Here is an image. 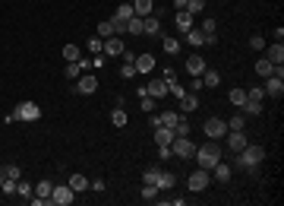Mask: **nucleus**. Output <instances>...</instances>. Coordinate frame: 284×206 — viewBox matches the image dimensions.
<instances>
[{"mask_svg":"<svg viewBox=\"0 0 284 206\" xmlns=\"http://www.w3.org/2000/svg\"><path fill=\"white\" fill-rule=\"evenodd\" d=\"M193 156H196V162H199V168H208V171H212L215 165L221 162V146L215 143V139H208L205 146H196Z\"/></svg>","mask_w":284,"mask_h":206,"instance_id":"obj_1","label":"nucleus"},{"mask_svg":"<svg viewBox=\"0 0 284 206\" xmlns=\"http://www.w3.org/2000/svg\"><path fill=\"white\" fill-rule=\"evenodd\" d=\"M41 117V108H38V102H19L16 108L6 114V121H38Z\"/></svg>","mask_w":284,"mask_h":206,"instance_id":"obj_2","label":"nucleus"},{"mask_svg":"<svg viewBox=\"0 0 284 206\" xmlns=\"http://www.w3.org/2000/svg\"><path fill=\"white\" fill-rule=\"evenodd\" d=\"M262 159H265V149L246 143L240 149V156H237V165H240V168H256V165H262Z\"/></svg>","mask_w":284,"mask_h":206,"instance_id":"obj_3","label":"nucleus"},{"mask_svg":"<svg viewBox=\"0 0 284 206\" xmlns=\"http://www.w3.org/2000/svg\"><path fill=\"white\" fill-rule=\"evenodd\" d=\"M73 197H76V190H73L70 184H54V190H51V203L54 206H70Z\"/></svg>","mask_w":284,"mask_h":206,"instance_id":"obj_4","label":"nucleus"},{"mask_svg":"<svg viewBox=\"0 0 284 206\" xmlns=\"http://www.w3.org/2000/svg\"><path fill=\"white\" fill-rule=\"evenodd\" d=\"M171 152H174L177 159H189V156L196 152V143H193L189 137H174V143H171Z\"/></svg>","mask_w":284,"mask_h":206,"instance_id":"obj_5","label":"nucleus"},{"mask_svg":"<svg viewBox=\"0 0 284 206\" xmlns=\"http://www.w3.org/2000/svg\"><path fill=\"white\" fill-rule=\"evenodd\" d=\"M208 184H212V175H208V168H199V171H193V175H189L186 187L193 190V194H199V190H205Z\"/></svg>","mask_w":284,"mask_h":206,"instance_id":"obj_6","label":"nucleus"},{"mask_svg":"<svg viewBox=\"0 0 284 206\" xmlns=\"http://www.w3.org/2000/svg\"><path fill=\"white\" fill-rule=\"evenodd\" d=\"M202 130H205L208 139H221L227 134V121H221V117H208V121L202 124Z\"/></svg>","mask_w":284,"mask_h":206,"instance_id":"obj_7","label":"nucleus"},{"mask_svg":"<svg viewBox=\"0 0 284 206\" xmlns=\"http://www.w3.org/2000/svg\"><path fill=\"white\" fill-rule=\"evenodd\" d=\"M262 89H265V98H281V92H284V76H268L265 79V86H262Z\"/></svg>","mask_w":284,"mask_h":206,"instance_id":"obj_8","label":"nucleus"},{"mask_svg":"<svg viewBox=\"0 0 284 206\" xmlns=\"http://www.w3.org/2000/svg\"><path fill=\"white\" fill-rule=\"evenodd\" d=\"M123 38L120 35H111V38H104V57H120L123 54Z\"/></svg>","mask_w":284,"mask_h":206,"instance_id":"obj_9","label":"nucleus"},{"mask_svg":"<svg viewBox=\"0 0 284 206\" xmlns=\"http://www.w3.org/2000/svg\"><path fill=\"white\" fill-rule=\"evenodd\" d=\"M145 92H148L152 98H164V95H167V79H164V76H152V83L145 86Z\"/></svg>","mask_w":284,"mask_h":206,"instance_id":"obj_10","label":"nucleus"},{"mask_svg":"<svg viewBox=\"0 0 284 206\" xmlns=\"http://www.w3.org/2000/svg\"><path fill=\"white\" fill-rule=\"evenodd\" d=\"M95 89H98V76H79L76 79V92H79V95H92Z\"/></svg>","mask_w":284,"mask_h":206,"instance_id":"obj_11","label":"nucleus"},{"mask_svg":"<svg viewBox=\"0 0 284 206\" xmlns=\"http://www.w3.org/2000/svg\"><path fill=\"white\" fill-rule=\"evenodd\" d=\"M265 61L272 64V67H281V64H284V45L281 42H275L272 48L265 51Z\"/></svg>","mask_w":284,"mask_h":206,"instance_id":"obj_12","label":"nucleus"},{"mask_svg":"<svg viewBox=\"0 0 284 206\" xmlns=\"http://www.w3.org/2000/svg\"><path fill=\"white\" fill-rule=\"evenodd\" d=\"M177 102H180V114H189V111L199 108V98H196V92H183Z\"/></svg>","mask_w":284,"mask_h":206,"instance_id":"obj_13","label":"nucleus"},{"mask_svg":"<svg viewBox=\"0 0 284 206\" xmlns=\"http://www.w3.org/2000/svg\"><path fill=\"white\" fill-rule=\"evenodd\" d=\"M133 67H136V73H142V76H145V73L155 70V57H152V54H136Z\"/></svg>","mask_w":284,"mask_h":206,"instance_id":"obj_14","label":"nucleus"},{"mask_svg":"<svg viewBox=\"0 0 284 206\" xmlns=\"http://www.w3.org/2000/svg\"><path fill=\"white\" fill-rule=\"evenodd\" d=\"M202 70H205V61H202V54H189V57H186V73H193V76H202Z\"/></svg>","mask_w":284,"mask_h":206,"instance_id":"obj_15","label":"nucleus"},{"mask_svg":"<svg viewBox=\"0 0 284 206\" xmlns=\"http://www.w3.org/2000/svg\"><path fill=\"white\" fill-rule=\"evenodd\" d=\"M243 146H246V134H243V130H231V137H227V149L240 152Z\"/></svg>","mask_w":284,"mask_h":206,"instance_id":"obj_16","label":"nucleus"},{"mask_svg":"<svg viewBox=\"0 0 284 206\" xmlns=\"http://www.w3.org/2000/svg\"><path fill=\"white\" fill-rule=\"evenodd\" d=\"M174 184H177V175H171V171H158V178H155V187H158V190H171Z\"/></svg>","mask_w":284,"mask_h":206,"instance_id":"obj_17","label":"nucleus"},{"mask_svg":"<svg viewBox=\"0 0 284 206\" xmlns=\"http://www.w3.org/2000/svg\"><path fill=\"white\" fill-rule=\"evenodd\" d=\"M155 143H158V146H171L174 143V130L164 127V124H161V127H155Z\"/></svg>","mask_w":284,"mask_h":206,"instance_id":"obj_18","label":"nucleus"},{"mask_svg":"<svg viewBox=\"0 0 284 206\" xmlns=\"http://www.w3.org/2000/svg\"><path fill=\"white\" fill-rule=\"evenodd\" d=\"M66 184H70V187L76 190V194L89 190V178H85V175H79V171H76V175H70V178H66Z\"/></svg>","mask_w":284,"mask_h":206,"instance_id":"obj_19","label":"nucleus"},{"mask_svg":"<svg viewBox=\"0 0 284 206\" xmlns=\"http://www.w3.org/2000/svg\"><path fill=\"white\" fill-rule=\"evenodd\" d=\"M133 16H136V13H133V3L126 0V3H120L117 10H114V16H111V19H120V23H126V19H133Z\"/></svg>","mask_w":284,"mask_h":206,"instance_id":"obj_20","label":"nucleus"},{"mask_svg":"<svg viewBox=\"0 0 284 206\" xmlns=\"http://www.w3.org/2000/svg\"><path fill=\"white\" fill-rule=\"evenodd\" d=\"M199 79H202V86L215 89V86L221 83V73H218V70H208V67H205V70H202V76H199Z\"/></svg>","mask_w":284,"mask_h":206,"instance_id":"obj_21","label":"nucleus"},{"mask_svg":"<svg viewBox=\"0 0 284 206\" xmlns=\"http://www.w3.org/2000/svg\"><path fill=\"white\" fill-rule=\"evenodd\" d=\"M133 3V13H136V16H152V0H130Z\"/></svg>","mask_w":284,"mask_h":206,"instance_id":"obj_22","label":"nucleus"},{"mask_svg":"<svg viewBox=\"0 0 284 206\" xmlns=\"http://www.w3.org/2000/svg\"><path fill=\"white\" fill-rule=\"evenodd\" d=\"M189 29H193V16H189L186 10H177V32H183V35H186Z\"/></svg>","mask_w":284,"mask_h":206,"instance_id":"obj_23","label":"nucleus"},{"mask_svg":"<svg viewBox=\"0 0 284 206\" xmlns=\"http://www.w3.org/2000/svg\"><path fill=\"white\" fill-rule=\"evenodd\" d=\"M142 29H145V19H142V16L126 19V35H142Z\"/></svg>","mask_w":284,"mask_h":206,"instance_id":"obj_24","label":"nucleus"},{"mask_svg":"<svg viewBox=\"0 0 284 206\" xmlns=\"http://www.w3.org/2000/svg\"><path fill=\"white\" fill-rule=\"evenodd\" d=\"M142 35H161V23H158V16H145V29H142Z\"/></svg>","mask_w":284,"mask_h":206,"instance_id":"obj_25","label":"nucleus"},{"mask_svg":"<svg viewBox=\"0 0 284 206\" xmlns=\"http://www.w3.org/2000/svg\"><path fill=\"white\" fill-rule=\"evenodd\" d=\"M212 171H215V181H221V184H227V181H231V168L224 165V159H221V162L215 165Z\"/></svg>","mask_w":284,"mask_h":206,"instance_id":"obj_26","label":"nucleus"},{"mask_svg":"<svg viewBox=\"0 0 284 206\" xmlns=\"http://www.w3.org/2000/svg\"><path fill=\"white\" fill-rule=\"evenodd\" d=\"M51 190H54V181H47V178H41V181L35 184V197H44V200H51Z\"/></svg>","mask_w":284,"mask_h":206,"instance_id":"obj_27","label":"nucleus"},{"mask_svg":"<svg viewBox=\"0 0 284 206\" xmlns=\"http://www.w3.org/2000/svg\"><path fill=\"white\" fill-rule=\"evenodd\" d=\"M186 42L193 45V48H202V45H205V35H202V29H196V25H193V29L186 32Z\"/></svg>","mask_w":284,"mask_h":206,"instance_id":"obj_28","label":"nucleus"},{"mask_svg":"<svg viewBox=\"0 0 284 206\" xmlns=\"http://www.w3.org/2000/svg\"><path fill=\"white\" fill-rule=\"evenodd\" d=\"M161 48H164L167 54H177V51H180V42L174 35H161Z\"/></svg>","mask_w":284,"mask_h":206,"instance_id":"obj_29","label":"nucleus"},{"mask_svg":"<svg viewBox=\"0 0 284 206\" xmlns=\"http://www.w3.org/2000/svg\"><path fill=\"white\" fill-rule=\"evenodd\" d=\"M227 102H231V105H237V108H243V105H246V89H231Z\"/></svg>","mask_w":284,"mask_h":206,"instance_id":"obj_30","label":"nucleus"},{"mask_svg":"<svg viewBox=\"0 0 284 206\" xmlns=\"http://www.w3.org/2000/svg\"><path fill=\"white\" fill-rule=\"evenodd\" d=\"M174 137H189V121L183 114L177 117V124H174Z\"/></svg>","mask_w":284,"mask_h":206,"instance_id":"obj_31","label":"nucleus"},{"mask_svg":"<svg viewBox=\"0 0 284 206\" xmlns=\"http://www.w3.org/2000/svg\"><path fill=\"white\" fill-rule=\"evenodd\" d=\"M126 121H130V117H126V111L123 108H114V114H111V124H114V127H126Z\"/></svg>","mask_w":284,"mask_h":206,"instance_id":"obj_32","label":"nucleus"},{"mask_svg":"<svg viewBox=\"0 0 284 206\" xmlns=\"http://www.w3.org/2000/svg\"><path fill=\"white\" fill-rule=\"evenodd\" d=\"M79 57H82V54H79V48H76V45H63V61H66V64L79 61Z\"/></svg>","mask_w":284,"mask_h":206,"instance_id":"obj_33","label":"nucleus"},{"mask_svg":"<svg viewBox=\"0 0 284 206\" xmlns=\"http://www.w3.org/2000/svg\"><path fill=\"white\" fill-rule=\"evenodd\" d=\"M256 73H259V76H272V73H275V67L265 61V57H259V61H256Z\"/></svg>","mask_w":284,"mask_h":206,"instance_id":"obj_34","label":"nucleus"},{"mask_svg":"<svg viewBox=\"0 0 284 206\" xmlns=\"http://www.w3.org/2000/svg\"><path fill=\"white\" fill-rule=\"evenodd\" d=\"M202 10H205V0H186V13H189V16H199Z\"/></svg>","mask_w":284,"mask_h":206,"instance_id":"obj_35","label":"nucleus"},{"mask_svg":"<svg viewBox=\"0 0 284 206\" xmlns=\"http://www.w3.org/2000/svg\"><path fill=\"white\" fill-rule=\"evenodd\" d=\"M16 194H19V197H25V200H29V197L35 194V187H32L29 181H16Z\"/></svg>","mask_w":284,"mask_h":206,"instance_id":"obj_36","label":"nucleus"},{"mask_svg":"<svg viewBox=\"0 0 284 206\" xmlns=\"http://www.w3.org/2000/svg\"><path fill=\"white\" fill-rule=\"evenodd\" d=\"M177 111H161V124H164V127H171L174 130V124H177Z\"/></svg>","mask_w":284,"mask_h":206,"instance_id":"obj_37","label":"nucleus"},{"mask_svg":"<svg viewBox=\"0 0 284 206\" xmlns=\"http://www.w3.org/2000/svg\"><path fill=\"white\" fill-rule=\"evenodd\" d=\"M246 98L249 102H262V98H265V89H262V86H253V89H246Z\"/></svg>","mask_w":284,"mask_h":206,"instance_id":"obj_38","label":"nucleus"},{"mask_svg":"<svg viewBox=\"0 0 284 206\" xmlns=\"http://www.w3.org/2000/svg\"><path fill=\"white\" fill-rule=\"evenodd\" d=\"M3 178H10V181H19V178H22L19 165H3Z\"/></svg>","mask_w":284,"mask_h":206,"instance_id":"obj_39","label":"nucleus"},{"mask_svg":"<svg viewBox=\"0 0 284 206\" xmlns=\"http://www.w3.org/2000/svg\"><path fill=\"white\" fill-rule=\"evenodd\" d=\"M243 127H246V117L243 114H234L231 121H227V130H243Z\"/></svg>","mask_w":284,"mask_h":206,"instance_id":"obj_40","label":"nucleus"},{"mask_svg":"<svg viewBox=\"0 0 284 206\" xmlns=\"http://www.w3.org/2000/svg\"><path fill=\"white\" fill-rule=\"evenodd\" d=\"M243 111H246V114H262V102H249V98H246V105H243Z\"/></svg>","mask_w":284,"mask_h":206,"instance_id":"obj_41","label":"nucleus"},{"mask_svg":"<svg viewBox=\"0 0 284 206\" xmlns=\"http://www.w3.org/2000/svg\"><path fill=\"white\" fill-rule=\"evenodd\" d=\"M218 23H215V19H202V35H218Z\"/></svg>","mask_w":284,"mask_h":206,"instance_id":"obj_42","label":"nucleus"},{"mask_svg":"<svg viewBox=\"0 0 284 206\" xmlns=\"http://www.w3.org/2000/svg\"><path fill=\"white\" fill-rule=\"evenodd\" d=\"M142 200H158V187H155V184H145V187H142Z\"/></svg>","mask_w":284,"mask_h":206,"instance_id":"obj_43","label":"nucleus"},{"mask_svg":"<svg viewBox=\"0 0 284 206\" xmlns=\"http://www.w3.org/2000/svg\"><path fill=\"white\" fill-rule=\"evenodd\" d=\"M0 190H3V197H13V194H16V181H10V178H3V184H0Z\"/></svg>","mask_w":284,"mask_h":206,"instance_id":"obj_44","label":"nucleus"},{"mask_svg":"<svg viewBox=\"0 0 284 206\" xmlns=\"http://www.w3.org/2000/svg\"><path fill=\"white\" fill-rule=\"evenodd\" d=\"M111 35H114V25H111V19H107V23L98 25V38H111Z\"/></svg>","mask_w":284,"mask_h":206,"instance_id":"obj_45","label":"nucleus"},{"mask_svg":"<svg viewBox=\"0 0 284 206\" xmlns=\"http://www.w3.org/2000/svg\"><path fill=\"white\" fill-rule=\"evenodd\" d=\"M66 76H70V79H79V76H82V67H79L76 61H73V64H66Z\"/></svg>","mask_w":284,"mask_h":206,"instance_id":"obj_46","label":"nucleus"},{"mask_svg":"<svg viewBox=\"0 0 284 206\" xmlns=\"http://www.w3.org/2000/svg\"><path fill=\"white\" fill-rule=\"evenodd\" d=\"M249 48H253V51H265V38H262V35H253V38H249Z\"/></svg>","mask_w":284,"mask_h":206,"instance_id":"obj_47","label":"nucleus"},{"mask_svg":"<svg viewBox=\"0 0 284 206\" xmlns=\"http://www.w3.org/2000/svg\"><path fill=\"white\" fill-rule=\"evenodd\" d=\"M89 51H95V57H98L101 51H104V38H92V42H89Z\"/></svg>","mask_w":284,"mask_h":206,"instance_id":"obj_48","label":"nucleus"},{"mask_svg":"<svg viewBox=\"0 0 284 206\" xmlns=\"http://www.w3.org/2000/svg\"><path fill=\"white\" fill-rule=\"evenodd\" d=\"M120 76H123V79H133V76H136V67L123 61V70H120Z\"/></svg>","mask_w":284,"mask_h":206,"instance_id":"obj_49","label":"nucleus"},{"mask_svg":"<svg viewBox=\"0 0 284 206\" xmlns=\"http://www.w3.org/2000/svg\"><path fill=\"white\" fill-rule=\"evenodd\" d=\"M158 171H161V168H145V175H142V181H145V184H155V178H158Z\"/></svg>","mask_w":284,"mask_h":206,"instance_id":"obj_50","label":"nucleus"},{"mask_svg":"<svg viewBox=\"0 0 284 206\" xmlns=\"http://www.w3.org/2000/svg\"><path fill=\"white\" fill-rule=\"evenodd\" d=\"M139 108H142V111H145V114H148V111H152V108H155V102H152V95H142V102H139Z\"/></svg>","mask_w":284,"mask_h":206,"instance_id":"obj_51","label":"nucleus"},{"mask_svg":"<svg viewBox=\"0 0 284 206\" xmlns=\"http://www.w3.org/2000/svg\"><path fill=\"white\" fill-rule=\"evenodd\" d=\"M104 187H107V184L101 181V178H98V181H89V190H98V194H101V190H104Z\"/></svg>","mask_w":284,"mask_h":206,"instance_id":"obj_52","label":"nucleus"},{"mask_svg":"<svg viewBox=\"0 0 284 206\" xmlns=\"http://www.w3.org/2000/svg\"><path fill=\"white\" fill-rule=\"evenodd\" d=\"M158 156H161V159H171V156H174L171 146H158Z\"/></svg>","mask_w":284,"mask_h":206,"instance_id":"obj_53","label":"nucleus"},{"mask_svg":"<svg viewBox=\"0 0 284 206\" xmlns=\"http://www.w3.org/2000/svg\"><path fill=\"white\" fill-rule=\"evenodd\" d=\"M199 89H202V79H199V76H196V79H193V83H189V92H199Z\"/></svg>","mask_w":284,"mask_h":206,"instance_id":"obj_54","label":"nucleus"},{"mask_svg":"<svg viewBox=\"0 0 284 206\" xmlns=\"http://www.w3.org/2000/svg\"><path fill=\"white\" fill-rule=\"evenodd\" d=\"M174 10H186V0H174Z\"/></svg>","mask_w":284,"mask_h":206,"instance_id":"obj_55","label":"nucleus"},{"mask_svg":"<svg viewBox=\"0 0 284 206\" xmlns=\"http://www.w3.org/2000/svg\"><path fill=\"white\" fill-rule=\"evenodd\" d=\"M0 175H3V165H0Z\"/></svg>","mask_w":284,"mask_h":206,"instance_id":"obj_56","label":"nucleus"},{"mask_svg":"<svg viewBox=\"0 0 284 206\" xmlns=\"http://www.w3.org/2000/svg\"><path fill=\"white\" fill-rule=\"evenodd\" d=\"M0 184H3V175H0Z\"/></svg>","mask_w":284,"mask_h":206,"instance_id":"obj_57","label":"nucleus"}]
</instances>
